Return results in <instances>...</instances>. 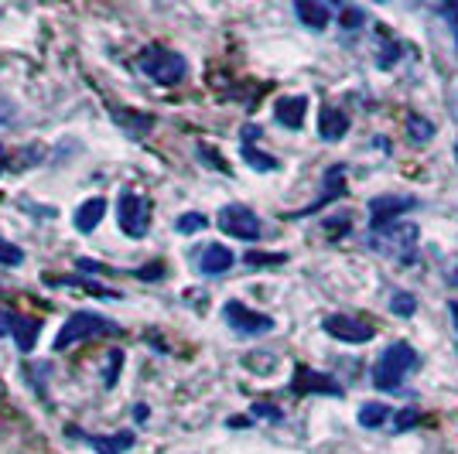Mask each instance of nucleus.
Returning <instances> with one entry per match:
<instances>
[{"mask_svg":"<svg viewBox=\"0 0 458 454\" xmlns=\"http://www.w3.org/2000/svg\"><path fill=\"white\" fill-rule=\"evenodd\" d=\"M222 318H226V325H229L237 335H243V338H257V335H267L274 328V318H270V314H260V311L246 308L243 301H226Z\"/></svg>","mask_w":458,"mask_h":454,"instance_id":"423d86ee","label":"nucleus"},{"mask_svg":"<svg viewBox=\"0 0 458 454\" xmlns=\"http://www.w3.org/2000/svg\"><path fill=\"white\" fill-rule=\"evenodd\" d=\"M305 110H308V99L305 96H284V99H277V110H274V117L281 127H288V130H298L301 123H305Z\"/></svg>","mask_w":458,"mask_h":454,"instance_id":"ddd939ff","label":"nucleus"},{"mask_svg":"<svg viewBox=\"0 0 458 454\" xmlns=\"http://www.w3.org/2000/svg\"><path fill=\"white\" fill-rule=\"evenodd\" d=\"M294 14L301 18L305 27H314V31H322L329 24V18H332V11L325 4H314V0H298L294 4Z\"/></svg>","mask_w":458,"mask_h":454,"instance_id":"f3484780","label":"nucleus"},{"mask_svg":"<svg viewBox=\"0 0 458 454\" xmlns=\"http://www.w3.org/2000/svg\"><path fill=\"white\" fill-rule=\"evenodd\" d=\"M345 130H349V117L342 110H336V106L318 110V137L322 141H342Z\"/></svg>","mask_w":458,"mask_h":454,"instance_id":"4468645a","label":"nucleus"},{"mask_svg":"<svg viewBox=\"0 0 458 454\" xmlns=\"http://www.w3.org/2000/svg\"><path fill=\"white\" fill-rule=\"evenodd\" d=\"M294 393H329V396H342V386H338L332 376L312 373L308 366H298V369H294Z\"/></svg>","mask_w":458,"mask_h":454,"instance_id":"9b49d317","label":"nucleus"},{"mask_svg":"<svg viewBox=\"0 0 458 454\" xmlns=\"http://www.w3.org/2000/svg\"><path fill=\"white\" fill-rule=\"evenodd\" d=\"M38 332H42V325H38L35 318H18V325H14V342H18V349H21V352H31L35 342H38Z\"/></svg>","mask_w":458,"mask_h":454,"instance_id":"a211bd4d","label":"nucleus"},{"mask_svg":"<svg viewBox=\"0 0 458 454\" xmlns=\"http://www.w3.org/2000/svg\"><path fill=\"white\" fill-rule=\"evenodd\" d=\"M390 311H393V314H400V318H410V314L417 311L414 294H408V290H397V294H393V301H390Z\"/></svg>","mask_w":458,"mask_h":454,"instance_id":"5701e85b","label":"nucleus"},{"mask_svg":"<svg viewBox=\"0 0 458 454\" xmlns=\"http://www.w3.org/2000/svg\"><path fill=\"white\" fill-rule=\"evenodd\" d=\"M417 420H421V413H417V410H408V413H400V417H397V430H408V427H414V424H417Z\"/></svg>","mask_w":458,"mask_h":454,"instance_id":"bb28decb","label":"nucleus"},{"mask_svg":"<svg viewBox=\"0 0 458 454\" xmlns=\"http://www.w3.org/2000/svg\"><path fill=\"white\" fill-rule=\"evenodd\" d=\"M455 161H458V141H455Z\"/></svg>","mask_w":458,"mask_h":454,"instance_id":"c756f323","label":"nucleus"},{"mask_svg":"<svg viewBox=\"0 0 458 454\" xmlns=\"http://www.w3.org/2000/svg\"><path fill=\"white\" fill-rule=\"evenodd\" d=\"M216 222L226 236L246 239V242L260 239V219H257V212H250L246 205H222Z\"/></svg>","mask_w":458,"mask_h":454,"instance_id":"0eeeda50","label":"nucleus"},{"mask_svg":"<svg viewBox=\"0 0 458 454\" xmlns=\"http://www.w3.org/2000/svg\"><path fill=\"white\" fill-rule=\"evenodd\" d=\"M137 69L144 72L151 82H158V86H175V82H182V79L189 75V62H185V55H178L175 48L147 45L144 51L137 55Z\"/></svg>","mask_w":458,"mask_h":454,"instance_id":"f03ea898","label":"nucleus"},{"mask_svg":"<svg viewBox=\"0 0 458 454\" xmlns=\"http://www.w3.org/2000/svg\"><path fill=\"white\" fill-rule=\"evenodd\" d=\"M0 165H4V150H0Z\"/></svg>","mask_w":458,"mask_h":454,"instance_id":"7c9ffc66","label":"nucleus"},{"mask_svg":"<svg viewBox=\"0 0 458 454\" xmlns=\"http://www.w3.org/2000/svg\"><path fill=\"white\" fill-rule=\"evenodd\" d=\"M417 209V198L410 195H380L369 202V229H384L390 222H400V215Z\"/></svg>","mask_w":458,"mask_h":454,"instance_id":"6e6552de","label":"nucleus"},{"mask_svg":"<svg viewBox=\"0 0 458 454\" xmlns=\"http://www.w3.org/2000/svg\"><path fill=\"white\" fill-rule=\"evenodd\" d=\"M386 410L384 404H362L360 406V424L362 427H384V420H386Z\"/></svg>","mask_w":458,"mask_h":454,"instance_id":"aec40b11","label":"nucleus"},{"mask_svg":"<svg viewBox=\"0 0 458 454\" xmlns=\"http://www.w3.org/2000/svg\"><path fill=\"white\" fill-rule=\"evenodd\" d=\"M452 321H455V332H458V301H452Z\"/></svg>","mask_w":458,"mask_h":454,"instance_id":"c85d7f7f","label":"nucleus"},{"mask_svg":"<svg viewBox=\"0 0 458 454\" xmlns=\"http://www.w3.org/2000/svg\"><path fill=\"white\" fill-rule=\"evenodd\" d=\"M243 158L250 161V167H257V171H274V167H277V158L253 150V143H243Z\"/></svg>","mask_w":458,"mask_h":454,"instance_id":"412c9836","label":"nucleus"},{"mask_svg":"<svg viewBox=\"0 0 458 454\" xmlns=\"http://www.w3.org/2000/svg\"><path fill=\"white\" fill-rule=\"evenodd\" d=\"M408 137L410 143H428L434 137V123H428V119L421 117V113H408Z\"/></svg>","mask_w":458,"mask_h":454,"instance_id":"6ab92c4d","label":"nucleus"},{"mask_svg":"<svg viewBox=\"0 0 458 454\" xmlns=\"http://www.w3.org/2000/svg\"><path fill=\"white\" fill-rule=\"evenodd\" d=\"M233 250L229 246H219V242H209L206 250H202V257H198V270L206 273V277H216V273H226L229 266H233Z\"/></svg>","mask_w":458,"mask_h":454,"instance_id":"f8f14e48","label":"nucleus"},{"mask_svg":"<svg viewBox=\"0 0 458 454\" xmlns=\"http://www.w3.org/2000/svg\"><path fill=\"white\" fill-rule=\"evenodd\" d=\"M414 369H417V352H414V345L393 342V345H386V352L376 358V366H373V386H380V389H397Z\"/></svg>","mask_w":458,"mask_h":454,"instance_id":"7ed1b4c3","label":"nucleus"},{"mask_svg":"<svg viewBox=\"0 0 458 454\" xmlns=\"http://www.w3.org/2000/svg\"><path fill=\"white\" fill-rule=\"evenodd\" d=\"M246 263H253V266H260V263H281V257H264V253H250Z\"/></svg>","mask_w":458,"mask_h":454,"instance_id":"cd10ccee","label":"nucleus"},{"mask_svg":"<svg viewBox=\"0 0 458 454\" xmlns=\"http://www.w3.org/2000/svg\"><path fill=\"white\" fill-rule=\"evenodd\" d=\"M103 212H106V198H86L79 209H75V229L79 233H93L99 226V219H103Z\"/></svg>","mask_w":458,"mask_h":454,"instance_id":"dca6fc26","label":"nucleus"},{"mask_svg":"<svg viewBox=\"0 0 458 454\" xmlns=\"http://www.w3.org/2000/svg\"><path fill=\"white\" fill-rule=\"evenodd\" d=\"M322 328L338 338V342H349V345H362V342H369L376 328L373 325H366L360 318H349V314H329L325 321H322Z\"/></svg>","mask_w":458,"mask_h":454,"instance_id":"1a4fd4ad","label":"nucleus"},{"mask_svg":"<svg viewBox=\"0 0 458 454\" xmlns=\"http://www.w3.org/2000/svg\"><path fill=\"white\" fill-rule=\"evenodd\" d=\"M89 444H93L97 454H127L134 448V434L130 430H120V434H93Z\"/></svg>","mask_w":458,"mask_h":454,"instance_id":"2eb2a0df","label":"nucleus"},{"mask_svg":"<svg viewBox=\"0 0 458 454\" xmlns=\"http://www.w3.org/2000/svg\"><path fill=\"white\" fill-rule=\"evenodd\" d=\"M342 195H345V165H332L325 171V191L314 198L312 205H305L301 212H294V215H312V212H318V209H325L329 202L342 198Z\"/></svg>","mask_w":458,"mask_h":454,"instance_id":"9d476101","label":"nucleus"},{"mask_svg":"<svg viewBox=\"0 0 458 454\" xmlns=\"http://www.w3.org/2000/svg\"><path fill=\"white\" fill-rule=\"evenodd\" d=\"M441 14H445L448 24H452V35H455V45H458V4H445Z\"/></svg>","mask_w":458,"mask_h":454,"instance_id":"a878e982","label":"nucleus"},{"mask_svg":"<svg viewBox=\"0 0 458 454\" xmlns=\"http://www.w3.org/2000/svg\"><path fill=\"white\" fill-rule=\"evenodd\" d=\"M0 263H4V266H21V263H25V253H21L14 242H7L4 236H0Z\"/></svg>","mask_w":458,"mask_h":454,"instance_id":"b1692460","label":"nucleus"},{"mask_svg":"<svg viewBox=\"0 0 458 454\" xmlns=\"http://www.w3.org/2000/svg\"><path fill=\"white\" fill-rule=\"evenodd\" d=\"M14 325H18V314L0 311V338H4V335H14Z\"/></svg>","mask_w":458,"mask_h":454,"instance_id":"393cba45","label":"nucleus"},{"mask_svg":"<svg viewBox=\"0 0 458 454\" xmlns=\"http://www.w3.org/2000/svg\"><path fill=\"white\" fill-rule=\"evenodd\" d=\"M417 239H421V233L414 222H390L384 229H369V246L397 263L417 260Z\"/></svg>","mask_w":458,"mask_h":454,"instance_id":"f257e3e1","label":"nucleus"},{"mask_svg":"<svg viewBox=\"0 0 458 454\" xmlns=\"http://www.w3.org/2000/svg\"><path fill=\"white\" fill-rule=\"evenodd\" d=\"M117 226L130 239L147 236L151 229V198L141 191H120L117 195Z\"/></svg>","mask_w":458,"mask_h":454,"instance_id":"39448f33","label":"nucleus"},{"mask_svg":"<svg viewBox=\"0 0 458 454\" xmlns=\"http://www.w3.org/2000/svg\"><path fill=\"white\" fill-rule=\"evenodd\" d=\"M117 332H120V325L110 321V318H103V314H97V311H75L73 318L62 325V332L55 338V349L62 352V349H69L75 342L103 338V335H117Z\"/></svg>","mask_w":458,"mask_h":454,"instance_id":"20e7f679","label":"nucleus"},{"mask_svg":"<svg viewBox=\"0 0 458 454\" xmlns=\"http://www.w3.org/2000/svg\"><path fill=\"white\" fill-rule=\"evenodd\" d=\"M206 226H209V219H206L202 212H185L178 222H175V229H178V233H185V236H189V233H198V229H206Z\"/></svg>","mask_w":458,"mask_h":454,"instance_id":"4be33fe9","label":"nucleus"}]
</instances>
